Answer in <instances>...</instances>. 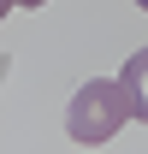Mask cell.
<instances>
[{
	"label": "cell",
	"instance_id": "7a4b0ae2",
	"mask_svg": "<svg viewBox=\"0 0 148 154\" xmlns=\"http://www.w3.org/2000/svg\"><path fill=\"white\" fill-rule=\"evenodd\" d=\"M119 77H125V89H130V113L148 125V48H136V54L125 59V71H119Z\"/></svg>",
	"mask_w": 148,
	"mask_h": 154
},
{
	"label": "cell",
	"instance_id": "3957f363",
	"mask_svg": "<svg viewBox=\"0 0 148 154\" xmlns=\"http://www.w3.org/2000/svg\"><path fill=\"white\" fill-rule=\"evenodd\" d=\"M12 6H18V0H0V18H6V12H12Z\"/></svg>",
	"mask_w": 148,
	"mask_h": 154
},
{
	"label": "cell",
	"instance_id": "5b68a950",
	"mask_svg": "<svg viewBox=\"0 0 148 154\" xmlns=\"http://www.w3.org/2000/svg\"><path fill=\"white\" fill-rule=\"evenodd\" d=\"M136 6H142V12H148V0H136Z\"/></svg>",
	"mask_w": 148,
	"mask_h": 154
},
{
	"label": "cell",
	"instance_id": "6da1fadb",
	"mask_svg": "<svg viewBox=\"0 0 148 154\" xmlns=\"http://www.w3.org/2000/svg\"><path fill=\"white\" fill-rule=\"evenodd\" d=\"M125 119H136L125 77H89L71 95V107H65V131H71L77 142H113Z\"/></svg>",
	"mask_w": 148,
	"mask_h": 154
},
{
	"label": "cell",
	"instance_id": "277c9868",
	"mask_svg": "<svg viewBox=\"0 0 148 154\" xmlns=\"http://www.w3.org/2000/svg\"><path fill=\"white\" fill-rule=\"evenodd\" d=\"M18 6H48V0H18Z\"/></svg>",
	"mask_w": 148,
	"mask_h": 154
}]
</instances>
